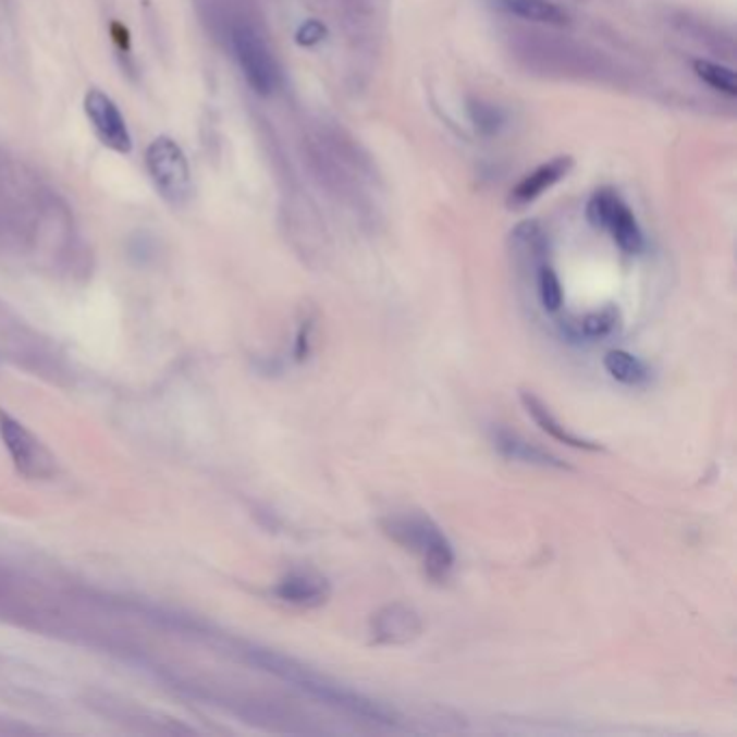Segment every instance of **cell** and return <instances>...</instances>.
Masks as SVG:
<instances>
[{"label":"cell","mask_w":737,"mask_h":737,"mask_svg":"<svg viewBox=\"0 0 737 737\" xmlns=\"http://www.w3.org/2000/svg\"><path fill=\"white\" fill-rule=\"evenodd\" d=\"M574 169V158L572 156H556L550 162L539 164L535 171H530L511 193L508 204L513 208H524L543 197L550 188H554L561 180L569 175Z\"/></svg>","instance_id":"9c48e42d"},{"label":"cell","mask_w":737,"mask_h":737,"mask_svg":"<svg viewBox=\"0 0 737 737\" xmlns=\"http://www.w3.org/2000/svg\"><path fill=\"white\" fill-rule=\"evenodd\" d=\"M695 74L714 91H721L729 98L737 96V76L736 72L727 65L708 61V59H699L695 61Z\"/></svg>","instance_id":"2e32d148"},{"label":"cell","mask_w":737,"mask_h":737,"mask_svg":"<svg viewBox=\"0 0 737 737\" xmlns=\"http://www.w3.org/2000/svg\"><path fill=\"white\" fill-rule=\"evenodd\" d=\"M493 447L498 450L500 456H504L511 463H521V465H532V467H543V469H572L563 458L556 454L548 452L545 447L530 443L524 440L521 435L508 431V429H495L491 435Z\"/></svg>","instance_id":"30bf717a"},{"label":"cell","mask_w":737,"mask_h":737,"mask_svg":"<svg viewBox=\"0 0 737 737\" xmlns=\"http://www.w3.org/2000/svg\"><path fill=\"white\" fill-rule=\"evenodd\" d=\"M0 440L4 443L15 469L26 478H50L54 474V456L22 422L0 412Z\"/></svg>","instance_id":"5b68a950"},{"label":"cell","mask_w":737,"mask_h":737,"mask_svg":"<svg viewBox=\"0 0 737 737\" xmlns=\"http://www.w3.org/2000/svg\"><path fill=\"white\" fill-rule=\"evenodd\" d=\"M381 530L403 550L422 561L433 582H445L454 569V548L442 528L425 513H392L381 519Z\"/></svg>","instance_id":"7a4b0ae2"},{"label":"cell","mask_w":737,"mask_h":737,"mask_svg":"<svg viewBox=\"0 0 737 737\" xmlns=\"http://www.w3.org/2000/svg\"><path fill=\"white\" fill-rule=\"evenodd\" d=\"M495 7L508 15L537 24L563 26L569 22L567 11L552 0H495Z\"/></svg>","instance_id":"4fadbf2b"},{"label":"cell","mask_w":737,"mask_h":737,"mask_svg":"<svg viewBox=\"0 0 737 737\" xmlns=\"http://www.w3.org/2000/svg\"><path fill=\"white\" fill-rule=\"evenodd\" d=\"M148 169L158 193L169 204H184L191 197V171L184 151L169 137H158L148 148Z\"/></svg>","instance_id":"277c9868"},{"label":"cell","mask_w":737,"mask_h":737,"mask_svg":"<svg viewBox=\"0 0 737 737\" xmlns=\"http://www.w3.org/2000/svg\"><path fill=\"white\" fill-rule=\"evenodd\" d=\"M85 111H87V118H89L96 135L100 137V142L105 146H109L115 151H122V153L131 151L133 139H131V133L126 128V122H124L120 109L115 107V102L107 94L91 89L85 98Z\"/></svg>","instance_id":"ba28073f"},{"label":"cell","mask_w":737,"mask_h":737,"mask_svg":"<svg viewBox=\"0 0 737 737\" xmlns=\"http://www.w3.org/2000/svg\"><path fill=\"white\" fill-rule=\"evenodd\" d=\"M273 594L296 607H320L331 597V585L316 572H291L275 585Z\"/></svg>","instance_id":"8fae6325"},{"label":"cell","mask_w":737,"mask_h":737,"mask_svg":"<svg viewBox=\"0 0 737 737\" xmlns=\"http://www.w3.org/2000/svg\"><path fill=\"white\" fill-rule=\"evenodd\" d=\"M537 295L548 314H558L563 309L565 303L563 284L548 262H539L537 267Z\"/></svg>","instance_id":"e0dca14e"},{"label":"cell","mask_w":737,"mask_h":737,"mask_svg":"<svg viewBox=\"0 0 737 737\" xmlns=\"http://www.w3.org/2000/svg\"><path fill=\"white\" fill-rule=\"evenodd\" d=\"M422 631L420 612L401 601L379 607L370 618V642L377 647H403L418 640Z\"/></svg>","instance_id":"52a82bcc"},{"label":"cell","mask_w":737,"mask_h":737,"mask_svg":"<svg viewBox=\"0 0 737 737\" xmlns=\"http://www.w3.org/2000/svg\"><path fill=\"white\" fill-rule=\"evenodd\" d=\"M587 219L592 228L605 230L621 251L636 256L644 249V234L636 214L614 191L601 188L592 193L587 204Z\"/></svg>","instance_id":"3957f363"},{"label":"cell","mask_w":737,"mask_h":737,"mask_svg":"<svg viewBox=\"0 0 737 737\" xmlns=\"http://www.w3.org/2000/svg\"><path fill=\"white\" fill-rule=\"evenodd\" d=\"M232 44L249 87L260 96H271L278 87V65L262 37L251 26L241 24L232 33Z\"/></svg>","instance_id":"8992f818"},{"label":"cell","mask_w":737,"mask_h":737,"mask_svg":"<svg viewBox=\"0 0 737 737\" xmlns=\"http://www.w3.org/2000/svg\"><path fill=\"white\" fill-rule=\"evenodd\" d=\"M467 113H469V120H471L474 128L480 135H498L500 128L506 122L504 111L500 107L491 105V102H484V100H469Z\"/></svg>","instance_id":"ac0fdd59"},{"label":"cell","mask_w":737,"mask_h":737,"mask_svg":"<svg viewBox=\"0 0 737 737\" xmlns=\"http://www.w3.org/2000/svg\"><path fill=\"white\" fill-rule=\"evenodd\" d=\"M603 368L616 383L629 388H640L651 381V368L640 357L621 348H612L603 355Z\"/></svg>","instance_id":"5bb4252c"},{"label":"cell","mask_w":737,"mask_h":737,"mask_svg":"<svg viewBox=\"0 0 737 737\" xmlns=\"http://www.w3.org/2000/svg\"><path fill=\"white\" fill-rule=\"evenodd\" d=\"M621 327V311L616 305H605L601 309L589 311L576 324H567L569 337H587V340H605L614 335Z\"/></svg>","instance_id":"9a60e30c"},{"label":"cell","mask_w":737,"mask_h":737,"mask_svg":"<svg viewBox=\"0 0 737 737\" xmlns=\"http://www.w3.org/2000/svg\"><path fill=\"white\" fill-rule=\"evenodd\" d=\"M324 37H327V26L320 20H307L296 30V44L305 48L320 44Z\"/></svg>","instance_id":"d6986e66"},{"label":"cell","mask_w":737,"mask_h":737,"mask_svg":"<svg viewBox=\"0 0 737 737\" xmlns=\"http://www.w3.org/2000/svg\"><path fill=\"white\" fill-rule=\"evenodd\" d=\"M309 329H311V324L307 322V324H303L300 331H298L295 348V355L298 361H303V359L309 355Z\"/></svg>","instance_id":"ffe728a7"},{"label":"cell","mask_w":737,"mask_h":737,"mask_svg":"<svg viewBox=\"0 0 737 737\" xmlns=\"http://www.w3.org/2000/svg\"><path fill=\"white\" fill-rule=\"evenodd\" d=\"M519 401L526 409V414L535 420V425L545 433L550 435L554 442L565 443L569 447H576V450H587V452H599L601 445L597 442H590V440H585L576 433H572L552 412L550 407L530 390H521L519 392Z\"/></svg>","instance_id":"7c38bea8"},{"label":"cell","mask_w":737,"mask_h":737,"mask_svg":"<svg viewBox=\"0 0 737 737\" xmlns=\"http://www.w3.org/2000/svg\"><path fill=\"white\" fill-rule=\"evenodd\" d=\"M243 658L251 666L286 681L300 695H305L311 701H318V703H322V705H327L335 712H342L346 716L361 718V721H368V723H374V725H388V727H394L401 721V716L394 708H388L385 703L372 701V699H368V697H364V695H359L351 688H344L337 681L329 679L327 675H320L318 671L296 662L284 653L262 649V647H245Z\"/></svg>","instance_id":"6da1fadb"}]
</instances>
